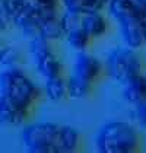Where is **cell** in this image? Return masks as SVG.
<instances>
[{"label": "cell", "mask_w": 146, "mask_h": 153, "mask_svg": "<svg viewBox=\"0 0 146 153\" xmlns=\"http://www.w3.org/2000/svg\"><path fill=\"white\" fill-rule=\"evenodd\" d=\"M41 99V89L32 79L16 67L0 73V123L24 124Z\"/></svg>", "instance_id": "cell-1"}, {"label": "cell", "mask_w": 146, "mask_h": 153, "mask_svg": "<svg viewBox=\"0 0 146 153\" xmlns=\"http://www.w3.org/2000/svg\"><path fill=\"white\" fill-rule=\"evenodd\" d=\"M22 141L28 150L35 153H73L79 150L82 137L69 126L38 123L25 127Z\"/></svg>", "instance_id": "cell-2"}, {"label": "cell", "mask_w": 146, "mask_h": 153, "mask_svg": "<svg viewBox=\"0 0 146 153\" xmlns=\"http://www.w3.org/2000/svg\"><path fill=\"white\" fill-rule=\"evenodd\" d=\"M97 149L101 153H134L140 149V134L127 121H110L98 131Z\"/></svg>", "instance_id": "cell-3"}, {"label": "cell", "mask_w": 146, "mask_h": 153, "mask_svg": "<svg viewBox=\"0 0 146 153\" xmlns=\"http://www.w3.org/2000/svg\"><path fill=\"white\" fill-rule=\"evenodd\" d=\"M104 66L105 73L123 85L143 74V61L137 54V50L129 47L114 48L108 54Z\"/></svg>", "instance_id": "cell-4"}, {"label": "cell", "mask_w": 146, "mask_h": 153, "mask_svg": "<svg viewBox=\"0 0 146 153\" xmlns=\"http://www.w3.org/2000/svg\"><path fill=\"white\" fill-rule=\"evenodd\" d=\"M29 51L35 61L36 70L45 79L63 76L64 67L53 48V41H48L39 35L34 36L31 38V42H29Z\"/></svg>", "instance_id": "cell-5"}, {"label": "cell", "mask_w": 146, "mask_h": 153, "mask_svg": "<svg viewBox=\"0 0 146 153\" xmlns=\"http://www.w3.org/2000/svg\"><path fill=\"white\" fill-rule=\"evenodd\" d=\"M104 73H105L104 63L85 51V53H79L76 56L72 73L69 77L76 79V82L86 85L88 88H94L95 83L102 77Z\"/></svg>", "instance_id": "cell-6"}, {"label": "cell", "mask_w": 146, "mask_h": 153, "mask_svg": "<svg viewBox=\"0 0 146 153\" xmlns=\"http://www.w3.org/2000/svg\"><path fill=\"white\" fill-rule=\"evenodd\" d=\"M126 47L140 50L146 45L145 18H129L118 22Z\"/></svg>", "instance_id": "cell-7"}, {"label": "cell", "mask_w": 146, "mask_h": 153, "mask_svg": "<svg viewBox=\"0 0 146 153\" xmlns=\"http://www.w3.org/2000/svg\"><path fill=\"white\" fill-rule=\"evenodd\" d=\"M107 6L117 22L129 18H145L146 15V0H108Z\"/></svg>", "instance_id": "cell-8"}, {"label": "cell", "mask_w": 146, "mask_h": 153, "mask_svg": "<svg viewBox=\"0 0 146 153\" xmlns=\"http://www.w3.org/2000/svg\"><path fill=\"white\" fill-rule=\"evenodd\" d=\"M80 26L92 39L104 38L110 31L108 19L101 12H91L82 15Z\"/></svg>", "instance_id": "cell-9"}, {"label": "cell", "mask_w": 146, "mask_h": 153, "mask_svg": "<svg viewBox=\"0 0 146 153\" xmlns=\"http://www.w3.org/2000/svg\"><path fill=\"white\" fill-rule=\"evenodd\" d=\"M39 36L48 39V41H59L66 36L64 28L61 24V12L56 10L45 15L39 22Z\"/></svg>", "instance_id": "cell-10"}, {"label": "cell", "mask_w": 146, "mask_h": 153, "mask_svg": "<svg viewBox=\"0 0 146 153\" xmlns=\"http://www.w3.org/2000/svg\"><path fill=\"white\" fill-rule=\"evenodd\" d=\"M124 98L132 105H137L146 102V74H140L137 77L130 79L129 82L124 83Z\"/></svg>", "instance_id": "cell-11"}, {"label": "cell", "mask_w": 146, "mask_h": 153, "mask_svg": "<svg viewBox=\"0 0 146 153\" xmlns=\"http://www.w3.org/2000/svg\"><path fill=\"white\" fill-rule=\"evenodd\" d=\"M108 0H61V4L66 10L74 13H91V12H101L107 6Z\"/></svg>", "instance_id": "cell-12"}, {"label": "cell", "mask_w": 146, "mask_h": 153, "mask_svg": "<svg viewBox=\"0 0 146 153\" xmlns=\"http://www.w3.org/2000/svg\"><path fill=\"white\" fill-rule=\"evenodd\" d=\"M45 94L54 102L66 99L69 96V92H67V79H64L63 76H56V77L47 79V82H45Z\"/></svg>", "instance_id": "cell-13"}, {"label": "cell", "mask_w": 146, "mask_h": 153, "mask_svg": "<svg viewBox=\"0 0 146 153\" xmlns=\"http://www.w3.org/2000/svg\"><path fill=\"white\" fill-rule=\"evenodd\" d=\"M64 38L67 39V42L70 44V47L74 48L77 53H85V51H88V48L91 47V44H92V41H94V39L82 29V26L69 31Z\"/></svg>", "instance_id": "cell-14"}, {"label": "cell", "mask_w": 146, "mask_h": 153, "mask_svg": "<svg viewBox=\"0 0 146 153\" xmlns=\"http://www.w3.org/2000/svg\"><path fill=\"white\" fill-rule=\"evenodd\" d=\"M22 60V53L21 50L12 45H3L0 51V63L6 67H16Z\"/></svg>", "instance_id": "cell-15"}, {"label": "cell", "mask_w": 146, "mask_h": 153, "mask_svg": "<svg viewBox=\"0 0 146 153\" xmlns=\"http://www.w3.org/2000/svg\"><path fill=\"white\" fill-rule=\"evenodd\" d=\"M133 120L134 123L140 127V128L146 130V102H142V104H137V105H133Z\"/></svg>", "instance_id": "cell-16"}, {"label": "cell", "mask_w": 146, "mask_h": 153, "mask_svg": "<svg viewBox=\"0 0 146 153\" xmlns=\"http://www.w3.org/2000/svg\"><path fill=\"white\" fill-rule=\"evenodd\" d=\"M12 25H13V22H12V19H10V16H9V13L6 12V9L0 3V35L4 34L6 31H9V28Z\"/></svg>", "instance_id": "cell-17"}, {"label": "cell", "mask_w": 146, "mask_h": 153, "mask_svg": "<svg viewBox=\"0 0 146 153\" xmlns=\"http://www.w3.org/2000/svg\"><path fill=\"white\" fill-rule=\"evenodd\" d=\"M38 6H48V7H61V0H32Z\"/></svg>", "instance_id": "cell-18"}, {"label": "cell", "mask_w": 146, "mask_h": 153, "mask_svg": "<svg viewBox=\"0 0 146 153\" xmlns=\"http://www.w3.org/2000/svg\"><path fill=\"white\" fill-rule=\"evenodd\" d=\"M1 48H3V42L0 41V51H1Z\"/></svg>", "instance_id": "cell-19"}, {"label": "cell", "mask_w": 146, "mask_h": 153, "mask_svg": "<svg viewBox=\"0 0 146 153\" xmlns=\"http://www.w3.org/2000/svg\"><path fill=\"white\" fill-rule=\"evenodd\" d=\"M145 28H146V16H145Z\"/></svg>", "instance_id": "cell-20"}, {"label": "cell", "mask_w": 146, "mask_h": 153, "mask_svg": "<svg viewBox=\"0 0 146 153\" xmlns=\"http://www.w3.org/2000/svg\"><path fill=\"white\" fill-rule=\"evenodd\" d=\"M145 16H146V15H145Z\"/></svg>", "instance_id": "cell-21"}]
</instances>
